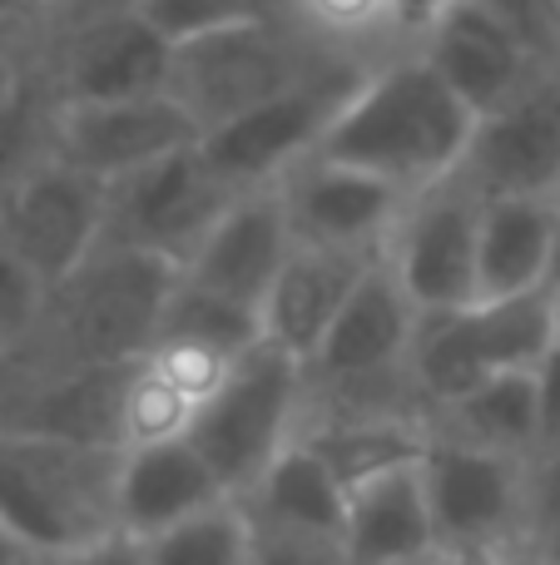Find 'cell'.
Returning a JSON list of instances; mask_svg holds the SVG:
<instances>
[{
  "mask_svg": "<svg viewBox=\"0 0 560 565\" xmlns=\"http://www.w3.org/2000/svg\"><path fill=\"white\" fill-rule=\"evenodd\" d=\"M472 129V109L442 85L422 50H392L363 70L317 154L422 194L462 169Z\"/></svg>",
  "mask_w": 560,
  "mask_h": 565,
  "instance_id": "cell-1",
  "label": "cell"
},
{
  "mask_svg": "<svg viewBox=\"0 0 560 565\" xmlns=\"http://www.w3.org/2000/svg\"><path fill=\"white\" fill-rule=\"evenodd\" d=\"M119 447L0 431V526L35 561L85 556L119 536Z\"/></svg>",
  "mask_w": 560,
  "mask_h": 565,
  "instance_id": "cell-2",
  "label": "cell"
},
{
  "mask_svg": "<svg viewBox=\"0 0 560 565\" xmlns=\"http://www.w3.org/2000/svg\"><path fill=\"white\" fill-rule=\"evenodd\" d=\"M174 282V264L105 244L65 288L50 292V322L35 358L69 367H134L154 348Z\"/></svg>",
  "mask_w": 560,
  "mask_h": 565,
  "instance_id": "cell-3",
  "label": "cell"
},
{
  "mask_svg": "<svg viewBox=\"0 0 560 565\" xmlns=\"http://www.w3.org/2000/svg\"><path fill=\"white\" fill-rule=\"evenodd\" d=\"M308 417V367L278 342H258L234 362L224 387L204 402L189 441L214 467L224 491L244 501L263 471L298 441Z\"/></svg>",
  "mask_w": 560,
  "mask_h": 565,
  "instance_id": "cell-4",
  "label": "cell"
},
{
  "mask_svg": "<svg viewBox=\"0 0 560 565\" xmlns=\"http://www.w3.org/2000/svg\"><path fill=\"white\" fill-rule=\"evenodd\" d=\"M337 65H357V60L323 50L293 20H263V25H234L179 45L169 95L194 115L198 135H208Z\"/></svg>",
  "mask_w": 560,
  "mask_h": 565,
  "instance_id": "cell-5",
  "label": "cell"
},
{
  "mask_svg": "<svg viewBox=\"0 0 560 565\" xmlns=\"http://www.w3.org/2000/svg\"><path fill=\"white\" fill-rule=\"evenodd\" d=\"M109 189L79 169L40 154L0 189V244L50 292L65 288L105 248Z\"/></svg>",
  "mask_w": 560,
  "mask_h": 565,
  "instance_id": "cell-6",
  "label": "cell"
},
{
  "mask_svg": "<svg viewBox=\"0 0 560 565\" xmlns=\"http://www.w3.org/2000/svg\"><path fill=\"white\" fill-rule=\"evenodd\" d=\"M367 65H337L327 75L308 79V85L288 89V95L268 99V105L248 109V115L228 119V125L208 129L198 139L204 164L224 179L234 194H258V189H278L283 174H293L303 159L317 154L323 135L333 129L337 109L347 105L353 85L363 79Z\"/></svg>",
  "mask_w": 560,
  "mask_h": 565,
  "instance_id": "cell-7",
  "label": "cell"
},
{
  "mask_svg": "<svg viewBox=\"0 0 560 565\" xmlns=\"http://www.w3.org/2000/svg\"><path fill=\"white\" fill-rule=\"evenodd\" d=\"M35 60L55 109L164 95L174 75V45L139 10L45 30Z\"/></svg>",
  "mask_w": 560,
  "mask_h": 565,
  "instance_id": "cell-8",
  "label": "cell"
},
{
  "mask_svg": "<svg viewBox=\"0 0 560 565\" xmlns=\"http://www.w3.org/2000/svg\"><path fill=\"white\" fill-rule=\"evenodd\" d=\"M234 199L238 194L204 164V154L194 145L184 154H169L159 164L109 184L105 244L154 254L164 264L184 268Z\"/></svg>",
  "mask_w": 560,
  "mask_h": 565,
  "instance_id": "cell-9",
  "label": "cell"
},
{
  "mask_svg": "<svg viewBox=\"0 0 560 565\" xmlns=\"http://www.w3.org/2000/svg\"><path fill=\"white\" fill-rule=\"evenodd\" d=\"M476 248H482V194L452 174L407 199L383 258L392 264L417 312H462L482 298Z\"/></svg>",
  "mask_w": 560,
  "mask_h": 565,
  "instance_id": "cell-10",
  "label": "cell"
},
{
  "mask_svg": "<svg viewBox=\"0 0 560 565\" xmlns=\"http://www.w3.org/2000/svg\"><path fill=\"white\" fill-rule=\"evenodd\" d=\"M437 536L446 546H516L531 541V461L432 437L422 457Z\"/></svg>",
  "mask_w": 560,
  "mask_h": 565,
  "instance_id": "cell-11",
  "label": "cell"
},
{
  "mask_svg": "<svg viewBox=\"0 0 560 565\" xmlns=\"http://www.w3.org/2000/svg\"><path fill=\"white\" fill-rule=\"evenodd\" d=\"M198 125L174 95H149V99H119V105H69L50 115L45 154L60 164L79 169V174L99 179V184H119V179L139 174V169L159 164L169 154H184L198 145Z\"/></svg>",
  "mask_w": 560,
  "mask_h": 565,
  "instance_id": "cell-12",
  "label": "cell"
},
{
  "mask_svg": "<svg viewBox=\"0 0 560 565\" xmlns=\"http://www.w3.org/2000/svg\"><path fill=\"white\" fill-rule=\"evenodd\" d=\"M482 199H556L560 189V65H546L502 109L476 119L456 169Z\"/></svg>",
  "mask_w": 560,
  "mask_h": 565,
  "instance_id": "cell-13",
  "label": "cell"
},
{
  "mask_svg": "<svg viewBox=\"0 0 560 565\" xmlns=\"http://www.w3.org/2000/svg\"><path fill=\"white\" fill-rule=\"evenodd\" d=\"M288 228L303 248H337V254H387L397 218L407 209V189L367 174V169L337 164V159H303L278 184Z\"/></svg>",
  "mask_w": 560,
  "mask_h": 565,
  "instance_id": "cell-14",
  "label": "cell"
},
{
  "mask_svg": "<svg viewBox=\"0 0 560 565\" xmlns=\"http://www.w3.org/2000/svg\"><path fill=\"white\" fill-rule=\"evenodd\" d=\"M293 248L298 238L288 228L278 189H258V194H238L224 209V218L208 228V238L194 248V258L179 274L263 318V302L273 292L278 274H283V264L293 258Z\"/></svg>",
  "mask_w": 560,
  "mask_h": 565,
  "instance_id": "cell-15",
  "label": "cell"
},
{
  "mask_svg": "<svg viewBox=\"0 0 560 565\" xmlns=\"http://www.w3.org/2000/svg\"><path fill=\"white\" fill-rule=\"evenodd\" d=\"M417 50H422V60L442 75V85L472 109V119L502 109L506 99H516L546 70V60H536L521 40L506 35L472 0H462Z\"/></svg>",
  "mask_w": 560,
  "mask_h": 565,
  "instance_id": "cell-16",
  "label": "cell"
},
{
  "mask_svg": "<svg viewBox=\"0 0 560 565\" xmlns=\"http://www.w3.org/2000/svg\"><path fill=\"white\" fill-rule=\"evenodd\" d=\"M234 501L189 437L159 447H129L119 457V536L154 541L204 511Z\"/></svg>",
  "mask_w": 560,
  "mask_h": 565,
  "instance_id": "cell-17",
  "label": "cell"
},
{
  "mask_svg": "<svg viewBox=\"0 0 560 565\" xmlns=\"http://www.w3.org/2000/svg\"><path fill=\"white\" fill-rule=\"evenodd\" d=\"M343 551L353 565H432L442 556L422 461L392 467L347 491Z\"/></svg>",
  "mask_w": 560,
  "mask_h": 565,
  "instance_id": "cell-18",
  "label": "cell"
},
{
  "mask_svg": "<svg viewBox=\"0 0 560 565\" xmlns=\"http://www.w3.org/2000/svg\"><path fill=\"white\" fill-rule=\"evenodd\" d=\"M377 258L383 254H337V248L298 244L263 302V338L308 367V358L323 348L327 328L337 322V312L347 308V298Z\"/></svg>",
  "mask_w": 560,
  "mask_h": 565,
  "instance_id": "cell-19",
  "label": "cell"
},
{
  "mask_svg": "<svg viewBox=\"0 0 560 565\" xmlns=\"http://www.w3.org/2000/svg\"><path fill=\"white\" fill-rule=\"evenodd\" d=\"M238 507H244L248 526L268 531V536L343 546L347 487L317 461V451L308 447V441H293Z\"/></svg>",
  "mask_w": 560,
  "mask_h": 565,
  "instance_id": "cell-20",
  "label": "cell"
},
{
  "mask_svg": "<svg viewBox=\"0 0 560 565\" xmlns=\"http://www.w3.org/2000/svg\"><path fill=\"white\" fill-rule=\"evenodd\" d=\"M556 244H560L556 199H482L476 292L482 298H516V292L551 288Z\"/></svg>",
  "mask_w": 560,
  "mask_h": 565,
  "instance_id": "cell-21",
  "label": "cell"
},
{
  "mask_svg": "<svg viewBox=\"0 0 560 565\" xmlns=\"http://www.w3.org/2000/svg\"><path fill=\"white\" fill-rule=\"evenodd\" d=\"M427 427H432V437H452V441H466V447L496 451V457H511V461L541 457V412H536L531 372L486 377L462 402L432 412Z\"/></svg>",
  "mask_w": 560,
  "mask_h": 565,
  "instance_id": "cell-22",
  "label": "cell"
},
{
  "mask_svg": "<svg viewBox=\"0 0 560 565\" xmlns=\"http://www.w3.org/2000/svg\"><path fill=\"white\" fill-rule=\"evenodd\" d=\"M298 441H308L317 461L353 491L392 467L422 461L432 427L422 417H308Z\"/></svg>",
  "mask_w": 560,
  "mask_h": 565,
  "instance_id": "cell-23",
  "label": "cell"
},
{
  "mask_svg": "<svg viewBox=\"0 0 560 565\" xmlns=\"http://www.w3.org/2000/svg\"><path fill=\"white\" fill-rule=\"evenodd\" d=\"M466 338L486 377L502 372H536L560 342V298L551 288L516 292V298H482L462 308Z\"/></svg>",
  "mask_w": 560,
  "mask_h": 565,
  "instance_id": "cell-24",
  "label": "cell"
},
{
  "mask_svg": "<svg viewBox=\"0 0 560 565\" xmlns=\"http://www.w3.org/2000/svg\"><path fill=\"white\" fill-rule=\"evenodd\" d=\"M159 342H184V348H204V352H218V358H244L248 348L263 342V318L254 308H238V302L218 298V292L198 288L179 274L174 292L164 302V318H159ZM149 348V352H154Z\"/></svg>",
  "mask_w": 560,
  "mask_h": 565,
  "instance_id": "cell-25",
  "label": "cell"
},
{
  "mask_svg": "<svg viewBox=\"0 0 560 565\" xmlns=\"http://www.w3.org/2000/svg\"><path fill=\"white\" fill-rule=\"evenodd\" d=\"M288 15L308 40L357 65H373L397 50L387 0H288Z\"/></svg>",
  "mask_w": 560,
  "mask_h": 565,
  "instance_id": "cell-26",
  "label": "cell"
},
{
  "mask_svg": "<svg viewBox=\"0 0 560 565\" xmlns=\"http://www.w3.org/2000/svg\"><path fill=\"white\" fill-rule=\"evenodd\" d=\"M198 407L154 367V362H134L125 377V397H119V447H159V441L189 437Z\"/></svg>",
  "mask_w": 560,
  "mask_h": 565,
  "instance_id": "cell-27",
  "label": "cell"
},
{
  "mask_svg": "<svg viewBox=\"0 0 560 565\" xmlns=\"http://www.w3.org/2000/svg\"><path fill=\"white\" fill-rule=\"evenodd\" d=\"M144 546L154 565H254V526L238 501H224Z\"/></svg>",
  "mask_w": 560,
  "mask_h": 565,
  "instance_id": "cell-28",
  "label": "cell"
},
{
  "mask_svg": "<svg viewBox=\"0 0 560 565\" xmlns=\"http://www.w3.org/2000/svg\"><path fill=\"white\" fill-rule=\"evenodd\" d=\"M139 15L169 40V45H189V40L218 35L234 25H263V20H293L288 0H139Z\"/></svg>",
  "mask_w": 560,
  "mask_h": 565,
  "instance_id": "cell-29",
  "label": "cell"
},
{
  "mask_svg": "<svg viewBox=\"0 0 560 565\" xmlns=\"http://www.w3.org/2000/svg\"><path fill=\"white\" fill-rule=\"evenodd\" d=\"M50 322V288L0 244V358L25 362L40 352Z\"/></svg>",
  "mask_w": 560,
  "mask_h": 565,
  "instance_id": "cell-30",
  "label": "cell"
},
{
  "mask_svg": "<svg viewBox=\"0 0 560 565\" xmlns=\"http://www.w3.org/2000/svg\"><path fill=\"white\" fill-rule=\"evenodd\" d=\"M476 10L496 20L506 35H516L536 60L556 65L560 60V10L556 0H472Z\"/></svg>",
  "mask_w": 560,
  "mask_h": 565,
  "instance_id": "cell-31",
  "label": "cell"
},
{
  "mask_svg": "<svg viewBox=\"0 0 560 565\" xmlns=\"http://www.w3.org/2000/svg\"><path fill=\"white\" fill-rule=\"evenodd\" d=\"M456 6H462V0H387V20H392L397 50H417Z\"/></svg>",
  "mask_w": 560,
  "mask_h": 565,
  "instance_id": "cell-32",
  "label": "cell"
},
{
  "mask_svg": "<svg viewBox=\"0 0 560 565\" xmlns=\"http://www.w3.org/2000/svg\"><path fill=\"white\" fill-rule=\"evenodd\" d=\"M254 565H353L343 546H317V541H288L254 531Z\"/></svg>",
  "mask_w": 560,
  "mask_h": 565,
  "instance_id": "cell-33",
  "label": "cell"
},
{
  "mask_svg": "<svg viewBox=\"0 0 560 565\" xmlns=\"http://www.w3.org/2000/svg\"><path fill=\"white\" fill-rule=\"evenodd\" d=\"M560 531V447L531 461V536Z\"/></svg>",
  "mask_w": 560,
  "mask_h": 565,
  "instance_id": "cell-34",
  "label": "cell"
},
{
  "mask_svg": "<svg viewBox=\"0 0 560 565\" xmlns=\"http://www.w3.org/2000/svg\"><path fill=\"white\" fill-rule=\"evenodd\" d=\"M531 382H536V412H541V451H551L560 447V342L541 358Z\"/></svg>",
  "mask_w": 560,
  "mask_h": 565,
  "instance_id": "cell-35",
  "label": "cell"
},
{
  "mask_svg": "<svg viewBox=\"0 0 560 565\" xmlns=\"http://www.w3.org/2000/svg\"><path fill=\"white\" fill-rule=\"evenodd\" d=\"M139 0H55L50 6V20L45 30H60V25H79V20H95V15H115V10H134Z\"/></svg>",
  "mask_w": 560,
  "mask_h": 565,
  "instance_id": "cell-36",
  "label": "cell"
},
{
  "mask_svg": "<svg viewBox=\"0 0 560 565\" xmlns=\"http://www.w3.org/2000/svg\"><path fill=\"white\" fill-rule=\"evenodd\" d=\"M526 541L516 546H446L432 565H521Z\"/></svg>",
  "mask_w": 560,
  "mask_h": 565,
  "instance_id": "cell-37",
  "label": "cell"
},
{
  "mask_svg": "<svg viewBox=\"0 0 560 565\" xmlns=\"http://www.w3.org/2000/svg\"><path fill=\"white\" fill-rule=\"evenodd\" d=\"M79 561H85V565H154V561H149V546H144V541H129V536L99 541V546L85 551Z\"/></svg>",
  "mask_w": 560,
  "mask_h": 565,
  "instance_id": "cell-38",
  "label": "cell"
},
{
  "mask_svg": "<svg viewBox=\"0 0 560 565\" xmlns=\"http://www.w3.org/2000/svg\"><path fill=\"white\" fill-rule=\"evenodd\" d=\"M531 556H536V565H560V531L531 536Z\"/></svg>",
  "mask_w": 560,
  "mask_h": 565,
  "instance_id": "cell-39",
  "label": "cell"
},
{
  "mask_svg": "<svg viewBox=\"0 0 560 565\" xmlns=\"http://www.w3.org/2000/svg\"><path fill=\"white\" fill-rule=\"evenodd\" d=\"M0 565H35V556H30L6 526H0Z\"/></svg>",
  "mask_w": 560,
  "mask_h": 565,
  "instance_id": "cell-40",
  "label": "cell"
},
{
  "mask_svg": "<svg viewBox=\"0 0 560 565\" xmlns=\"http://www.w3.org/2000/svg\"><path fill=\"white\" fill-rule=\"evenodd\" d=\"M35 565H85L79 556H55V561H35Z\"/></svg>",
  "mask_w": 560,
  "mask_h": 565,
  "instance_id": "cell-41",
  "label": "cell"
},
{
  "mask_svg": "<svg viewBox=\"0 0 560 565\" xmlns=\"http://www.w3.org/2000/svg\"><path fill=\"white\" fill-rule=\"evenodd\" d=\"M556 209H560V189H556Z\"/></svg>",
  "mask_w": 560,
  "mask_h": 565,
  "instance_id": "cell-42",
  "label": "cell"
},
{
  "mask_svg": "<svg viewBox=\"0 0 560 565\" xmlns=\"http://www.w3.org/2000/svg\"><path fill=\"white\" fill-rule=\"evenodd\" d=\"M556 10H560V0H556Z\"/></svg>",
  "mask_w": 560,
  "mask_h": 565,
  "instance_id": "cell-43",
  "label": "cell"
},
{
  "mask_svg": "<svg viewBox=\"0 0 560 565\" xmlns=\"http://www.w3.org/2000/svg\"><path fill=\"white\" fill-rule=\"evenodd\" d=\"M0 85H6V79H0Z\"/></svg>",
  "mask_w": 560,
  "mask_h": 565,
  "instance_id": "cell-44",
  "label": "cell"
}]
</instances>
